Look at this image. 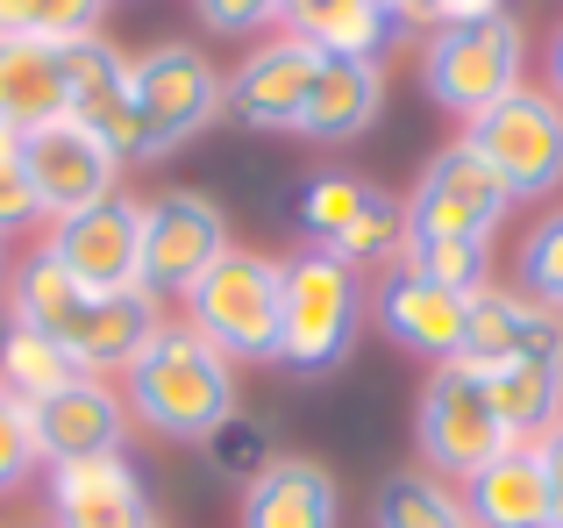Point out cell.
Returning <instances> with one entry per match:
<instances>
[{
	"mask_svg": "<svg viewBox=\"0 0 563 528\" xmlns=\"http://www.w3.org/2000/svg\"><path fill=\"white\" fill-rule=\"evenodd\" d=\"M122 378H129V415L165 443H207L235 415V364L207 336H192L186 321H165Z\"/></svg>",
	"mask_w": 563,
	"mask_h": 528,
	"instance_id": "cell-1",
	"label": "cell"
},
{
	"mask_svg": "<svg viewBox=\"0 0 563 528\" xmlns=\"http://www.w3.org/2000/svg\"><path fill=\"white\" fill-rule=\"evenodd\" d=\"M278 315H286V272L278 257L221 251L186 293V329L207 336L229 364H278Z\"/></svg>",
	"mask_w": 563,
	"mask_h": 528,
	"instance_id": "cell-2",
	"label": "cell"
},
{
	"mask_svg": "<svg viewBox=\"0 0 563 528\" xmlns=\"http://www.w3.org/2000/svg\"><path fill=\"white\" fill-rule=\"evenodd\" d=\"M286 272V315H278V364L300 378H321L357 350L364 329V286H357V264H343L335 251L307 243Z\"/></svg>",
	"mask_w": 563,
	"mask_h": 528,
	"instance_id": "cell-3",
	"label": "cell"
},
{
	"mask_svg": "<svg viewBox=\"0 0 563 528\" xmlns=\"http://www.w3.org/2000/svg\"><path fill=\"white\" fill-rule=\"evenodd\" d=\"M521 65H528V36L514 14H493V22H456V29H435L428 36V57H421V86L435 108L450 114H485L493 100H507L521 86Z\"/></svg>",
	"mask_w": 563,
	"mask_h": 528,
	"instance_id": "cell-4",
	"label": "cell"
},
{
	"mask_svg": "<svg viewBox=\"0 0 563 528\" xmlns=\"http://www.w3.org/2000/svg\"><path fill=\"white\" fill-rule=\"evenodd\" d=\"M464 143L493 165V179L514 200H550L563 186V108L536 86H514L485 114L464 122Z\"/></svg>",
	"mask_w": 563,
	"mask_h": 528,
	"instance_id": "cell-5",
	"label": "cell"
},
{
	"mask_svg": "<svg viewBox=\"0 0 563 528\" xmlns=\"http://www.w3.org/2000/svg\"><path fill=\"white\" fill-rule=\"evenodd\" d=\"M507 208H514V194L493 179V165L456 136L450 151H435L421 165V179H413L407 243H493V229L507 222Z\"/></svg>",
	"mask_w": 563,
	"mask_h": 528,
	"instance_id": "cell-6",
	"label": "cell"
},
{
	"mask_svg": "<svg viewBox=\"0 0 563 528\" xmlns=\"http://www.w3.org/2000/svg\"><path fill=\"white\" fill-rule=\"evenodd\" d=\"M413 443H421V464L435 479H471L507 450V429H499L493 400H485V378L464 358L428 372L421 407H413Z\"/></svg>",
	"mask_w": 563,
	"mask_h": 528,
	"instance_id": "cell-7",
	"label": "cell"
},
{
	"mask_svg": "<svg viewBox=\"0 0 563 528\" xmlns=\"http://www.w3.org/2000/svg\"><path fill=\"white\" fill-rule=\"evenodd\" d=\"M129 100L151 129V151L172 157L221 122V72L200 43H151L143 57H129Z\"/></svg>",
	"mask_w": 563,
	"mask_h": 528,
	"instance_id": "cell-8",
	"label": "cell"
},
{
	"mask_svg": "<svg viewBox=\"0 0 563 528\" xmlns=\"http://www.w3.org/2000/svg\"><path fill=\"white\" fill-rule=\"evenodd\" d=\"M229 251V222H221V208L207 194H192V186H172V194L143 200V272L136 286L151 293H186L200 286V272Z\"/></svg>",
	"mask_w": 563,
	"mask_h": 528,
	"instance_id": "cell-9",
	"label": "cell"
},
{
	"mask_svg": "<svg viewBox=\"0 0 563 528\" xmlns=\"http://www.w3.org/2000/svg\"><path fill=\"white\" fill-rule=\"evenodd\" d=\"M114 172L122 165L108 157V143L86 122H71V114L22 136V179H29V194H36V208L51 215V222H71V215L100 208V200L114 194Z\"/></svg>",
	"mask_w": 563,
	"mask_h": 528,
	"instance_id": "cell-10",
	"label": "cell"
},
{
	"mask_svg": "<svg viewBox=\"0 0 563 528\" xmlns=\"http://www.w3.org/2000/svg\"><path fill=\"white\" fill-rule=\"evenodd\" d=\"M43 257L65 278H79L86 293H129L136 272H143V200L108 194L100 208L57 222L51 243H43Z\"/></svg>",
	"mask_w": 563,
	"mask_h": 528,
	"instance_id": "cell-11",
	"label": "cell"
},
{
	"mask_svg": "<svg viewBox=\"0 0 563 528\" xmlns=\"http://www.w3.org/2000/svg\"><path fill=\"white\" fill-rule=\"evenodd\" d=\"M314 72H321V51L286 29V36L257 43V51L221 79V114H235L243 129H300Z\"/></svg>",
	"mask_w": 563,
	"mask_h": 528,
	"instance_id": "cell-12",
	"label": "cell"
},
{
	"mask_svg": "<svg viewBox=\"0 0 563 528\" xmlns=\"http://www.w3.org/2000/svg\"><path fill=\"white\" fill-rule=\"evenodd\" d=\"M378 329L428 364H456L464 358V329H471V300L421 272H407V264H393L378 286Z\"/></svg>",
	"mask_w": 563,
	"mask_h": 528,
	"instance_id": "cell-13",
	"label": "cell"
},
{
	"mask_svg": "<svg viewBox=\"0 0 563 528\" xmlns=\"http://www.w3.org/2000/svg\"><path fill=\"white\" fill-rule=\"evenodd\" d=\"M514 358H542L563 364V315H550L542 300L507 286L471 293V329H464V364L485 372V364H514Z\"/></svg>",
	"mask_w": 563,
	"mask_h": 528,
	"instance_id": "cell-14",
	"label": "cell"
},
{
	"mask_svg": "<svg viewBox=\"0 0 563 528\" xmlns=\"http://www.w3.org/2000/svg\"><path fill=\"white\" fill-rule=\"evenodd\" d=\"M243 528H343V493L321 458L278 450L243 486Z\"/></svg>",
	"mask_w": 563,
	"mask_h": 528,
	"instance_id": "cell-15",
	"label": "cell"
},
{
	"mask_svg": "<svg viewBox=\"0 0 563 528\" xmlns=\"http://www.w3.org/2000/svg\"><path fill=\"white\" fill-rule=\"evenodd\" d=\"M29 429H36V450L51 464L71 458H100V450H122V393L108 378H79V386L51 393V400H29Z\"/></svg>",
	"mask_w": 563,
	"mask_h": 528,
	"instance_id": "cell-16",
	"label": "cell"
},
{
	"mask_svg": "<svg viewBox=\"0 0 563 528\" xmlns=\"http://www.w3.org/2000/svg\"><path fill=\"white\" fill-rule=\"evenodd\" d=\"M157 329H165V315H157V300L143 286H129V293H86L79 321L65 329V350H71V364H79L86 378H100V372H129Z\"/></svg>",
	"mask_w": 563,
	"mask_h": 528,
	"instance_id": "cell-17",
	"label": "cell"
},
{
	"mask_svg": "<svg viewBox=\"0 0 563 528\" xmlns=\"http://www.w3.org/2000/svg\"><path fill=\"white\" fill-rule=\"evenodd\" d=\"M471 528H556L550 521V479H542L536 443H507L485 472L464 479Z\"/></svg>",
	"mask_w": 563,
	"mask_h": 528,
	"instance_id": "cell-18",
	"label": "cell"
},
{
	"mask_svg": "<svg viewBox=\"0 0 563 528\" xmlns=\"http://www.w3.org/2000/svg\"><path fill=\"white\" fill-rule=\"evenodd\" d=\"M385 108V72L357 65V57H321L314 86H307V108H300V136L314 143H357L364 129L378 122Z\"/></svg>",
	"mask_w": 563,
	"mask_h": 528,
	"instance_id": "cell-19",
	"label": "cell"
},
{
	"mask_svg": "<svg viewBox=\"0 0 563 528\" xmlns=\"http://www.w3.org/2000/svg\"><path fill=\"white\" fill-rule=\"evenodd\" d=\"M0 122L14 136L43 122H65V72H57V43L36 36H0Z\"/></svg>",
	"mask_w": 563,
	"mask_h": 528,
	"instance_id": "cell-20",
	"label": "cell"
},
{
	"mask_svg": "<svg viewBox=\"0 0 563 528\" xmlns=\"http://www.w3.org/2000/svg\"><path fill=\"white\" fill-rule=\"evenodd\" d=\"M485 400H493L507 443H542L563 421V364L542 358H514V364H485Z\"/></svg>",
	"mask_w": 563,
	"mask_h": 528,
	"instance_id": "cell-21",
	"label": "cell"
},
{
	"mask_svg": "<svg viewBox=\"0 0 563 528\" xmlns=\"http://www.w3.org/2000/svg\"><path fill=\"white\" fill-rule=\"evenodd\" d=\"M300 43H314L321 57H357V65H378L385 43H393V14L378 0H314L300 22H286Z\"/></svg>",
	"mask_w": 563,
	"mask_h": 528,
	"instance_id": "cell-22",
	"label": "cell"
},
{
	"mask_svg": "<svg viewBox=\"0 0 563 528\" xmlns=\"http://www.w3.org/2000/svg\"><path fill=\"white\" fill-rule=\"evenodd\" d=\"M79 364H71V350L57 343V336H43V329H29V321H8L0 329V386L14 393V400H51V393H65V386H79Z\"/></svg>",
	"mask_w": 563,
	"mask_h": 528,
	"instance_id": "cell-23",
	"label": "cell"
},
{
	"mask_svg": "<svg viewBox=\"0 0 563 528\" xmlns=\"http://www.w3.org/2000/svg\"><path fill=\"white\" fill-rule=\"evenodd\" d=\"M8 307H14V321H29V329H43V336L65 343V329L79 321V307H86V286L65 278L43 251H29L22 264H14V278H8Z\"/></svg>",
	"mask_w": 563,
	"mask_h": 528,
	"instance_id": "cell-24",
	"label": "cell"
},
{
	"mask_svg": "<svg viewBox=\"0 0 563 528\" xmlns=\"http://www.w3.org/2000/svg\"><path fill=\"white\" fill-rule=\"evenodd\" d=\"M57 72H65V114H71V122H86V114H100L108 100L129 94V57L114 51L108 36L57 43Z\"/></svg>",
	"mask_w": 563,
	"mask_h": 528,
	"instance_id": "cell-25",
	"label": "cell"
},
{
	"mask_svg": "<svg viewBox=\"0 0 563 528\" xmlns=\"http://www.w3.org/2000/svg\"><path fill=\"white\" fill-rule=\"evenodd\" d=\"M378 528H471L464 501L442 486L435 472H393L378 486V507H372Z\"/></svg>",
	"mask_w": 563,
	"mask_h": 528,
	"instance_id": "cell-26",
	"label": "cell"
},
{
	"mask_svg": "<svg viewBox=\"0 0 563 528\" xmlns=\"http://www.w3.org/2000/svg\"><path fill=\"white\" fill-rule=\"evenodd\" d=\"M372 194H378V186H372V179H350V172H321V179H307V194H300V229H307V243L335 251V243L350 237V222L372 208Z\"/></svg>",
	"mask_w": 563,
	"mask_h": 528,
	"instance_id": "cell-27",
	"label": "cell"
},
{
	"mask_svg": "<svg viewBox=\"0 0 563 528\" xmlns=\"http://www.w3.org/2000/svg\"><path fill=\"white\" fill-rule=\"evenodd\" d=\"M108 0H0V36H36V43H71L100 36Z\"/></svg>",
	"mask_w": 563,
	"mask_h": 528,
	"instance_id": "cell-28",
	"label": "cell"
},
{
	"mask_svg": "<svg viewBox=\"0 0 563 528\" xmlns=\"http://www.w3.org/2000/svg\"><path fill=\"white\" fill-rule=\"evenodd\" d=\"M335 257L343 264H385V272H393V264L407 257V200L372 194V208L350 222V237L335 243Z\"/></svg>",
	"mask_w": 563,
	"mask_h": 528,
	"instance_id": "cell-29",
	"label": "cell"
},
{
	"mask_svg": "<svg viewBox=\"0 0 563 528\" xmlns=\"http://www.w3.org/2000/svg\"><path fill=\"white\" fill-rule=\"evenodd\" d=\"M407 272H421V278H435V286H450V293H485L493 278H485V264H493V243H407Z\"/></svg>",
	"mask_w": 563,
	"mask_h": 528,
	"instance_id": "cell-30",
	"label": "cell"
},
{
	"mask_svg": "<svg viewBox=\"0 0 563 528\" xmlns=\"http://www.w3.org/2000/svg\"><path fill=\"white\" fill-rule=\"evenodd\" d=\"M200 450H207V464H214L221 479H235V486H250V479H257L264 464L278 458V450H272V436H264V421H250L243 407H235V415L221 421V429L207 436Z\"/></svg>",
	"mask_w": 563,
	"mask_h": 528,
	"instance_id": "cell-31",
	"label": "cell"
},
{
	"mask_svg": "<svg viewBox=\"0 0 563 528\" xmlns=\"http://www.w3.org/2000/svg\"><path fill=\"white\" fill-rule=\"evenodd\" d=\"M521 293L563 315V208H550L521 243Z\"/></svg>",
	"mask_w": 563,
	"mask_h": 528,
	"instance_id": "cell-32",
	"label": "cell"
},
{
	"mask_svg": "<svg viewBox=\"0 0 563 528\" xmlns=\"http://www.w3.org/2000/svg\"><path fill=\"white\" fill-rule=\"evenodd\" d=\"M93 493H143L136 464H129L122 450H100V458L51 464V501H93Z\"/></svg>",
	"mask_w": 563,
	"mask_h": 528,
	"instance_id": "cell-33",
	"label": "cell"
},
{
	"mask_svg": "<svg viewBox=\"0 0 563 528\" xmlns=\"http://www.w3.org/2000/svg\"><path fill=\"white\" fill-rule=\"evenodd\" d=\"M57 528H157L143 493H93V501H51Z\"/></svg>",
	"mask_w": 563,
	"mask_h": 528,
	"instance_id": "cell-34",
	"label": "cell"
},
{
	"mask_svg": "<svg viewBox=\"0 0 563 528\" xmlns=\"http://www.w3.org/2000/svg\"><path fill=\"white\" fill-rule=\"evenodd\" d=\"M36 464H43V450H36V429H29V407L0 386V493H14Z\"/></svg>",
	"mask_w": 563,
	"mask_h": 528,
	"instance_id": "cell-35",
	"label": "cell"
},
{
	"mask_svg": "<svg viewBox=\"0 0 563 528\" xmlns=\"http://www.w3.org/2000/svg\"><path fill=\"white\" fill-rule=\"evenodd\" d=\"M192 14H200V29H214V36H257V29L286 22L278 0H192Z\"/></svg>",
	"mask_w": 563,
	"mask_h": 528,
	"instance_id": "cell-36",
	"label": "cell"
},
{
	"mask_svg": "<svg viewBox=\"0 0 563 528\" xmlns=\"http://www.w3.org/2000/svg\"><path fill=\"white\" fill-rule=\"evenodd\" d=\"M36 194H29V179H22V165H0V237L8 229H29L36 222Z\"/></svg>",
	"mask_w": 563,
	"mask_h": 528,
	"instance_id": "cell-37",
	"label": "cell"
},
{
	"mask_svg": "<svg viewBox=\"0 0 563 528\" xmlns=\"http://www.w3.org/2000/svg\"><path fill=\"white\" fill-rule=\"evenodd\" d=\"M542 479H550V521L563 528V421H556V429L550 436H542Z\"/></svg>",
	"mask_w": 563,
	"mask_h": 528,
	"instance_id": "cell-38",
	"label": "cell"
},
{
	"mask_svg": "<svg viewBox=\"0 0 563 528\" xmlns=\"http://www.w3.org/2000/svg\"><path fill=\"white\" fill-rule=\"evenodd\" d=\"M385 14H393V29L399 22H413V29H435V0H378Z\"/></svg>",
	"mask_w": 563,
	"mask_h": 528,
	"instance_id": "cell-39",
	"label": "cell"
},
{
	"mask_svg": "<svg viewBox=\"0 0 563 528\" xmlns=\"http://www.w3.org/2000/svg\"><path fill=\"white\" fill-rule=\"evenodd\" d=\"M550 100L563 108V22H556V36H550Z\"/></svg>",
	"mask_w": 563,
	"mask_h": 528,
	"instance_id": "cell-40",
	"label": "cell"
},
{
	"mask_svg": "<svg viewBox=\"0 0 563 528\" xmlns=\"http://www.w3.org/2000/svg\"><path fill=\"white\" fill-rule=\"evenodd\" d=\"M0 165H22V136H14L8 122H0Z\"/></svg>",
	"mask_w": 563,
	"mask_h": 528,
	"instance_id": "cell-41",
	"label": "cell"
},
{
	"mask_svg": "<svg viewBox=\"0 0 563 528\" xmlns=\"http://www.w3.org/2000/svg\"><path fill=\"white\" fill-rule=\"evenodd\" d=\"M278 8H286V22H300V14L314 8V0H278Z\"/></svg>",
	"mask_w": 563,
	"mask_h": 528,
	"instance_id": "cell-42",
	"label": "cell"
}]
</instances>
